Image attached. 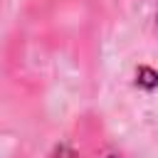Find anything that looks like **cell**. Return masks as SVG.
I'll use <instances>...</instances> for the list:
<instances>
[{
  "label": "cell",
  "mask_w": 158,
  "mask_h": 158,
  "mask_svg": "<svg viewBox=\"0 0 158 158\" xmlns=\"http://www.w3.org/2000/svg\"><path fill=\"white\" fill-rule=\"evenodd\" d=\"M136 84L143 86V89H153L158 86V72H153L151 67H141L136 72Z\"/></svg>",
  "instance_id": "6da1fadb"
}]
</instances>
